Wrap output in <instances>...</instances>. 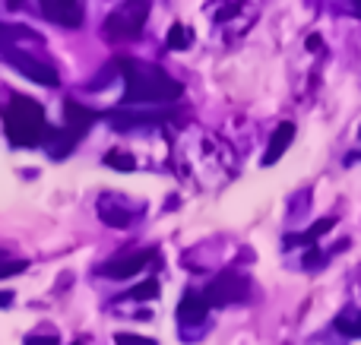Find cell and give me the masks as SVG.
Instances as JSON below:
<instances>
[{"instance_id": "cell-1", "label": "cell", "mask_w": 361, "mask_h": 345, "mask_svg": "<svg viewBox=\"0 0 361 345\" xmlns=\"http://www.w3.org/2000/svg\"><path fill=\"white\" fill-rule=\"evenodd\" d=\"M118 67L127 82V92L121 105H133V101H175L184 95V86H180L175 76L165 73L162 67L137 63L130 57H121Z\"/></svg>"}, {"instance_id": "cell-2", "label": "cell", "mask_w": 361, "mask_h": 345, "mask_svg": "<svg viewBox=\"0 0 361 345\" xmlns=\"http://www.w3.org/2000/svg\"><path fill=\"white\" fill-rule=\"evenodd\" d=\"M4 127L13 146H38L48 133V120H44V108L29 95H13L10 105L4 111Z\"/></svg>"}, {"instance_id": "cell-3", "label": "cell", "mask_w": 361, "mask_h": 345, "mask_svg": "<svg viewBox=\"0 0 361 345\" xmlns=\"http://www.w3.org/2000/svg\"><path fill=\"white\" fill-rule=\"evenodd\" d=\"M146 16H149V0H127L121 10L105 19V35L111 42H130L143 32Z\"/></svg>"}, {"instance_id": "cell-4", "label": "cell", "mask_w": 361, "mask_h": 345, "mask_svg": "<svg viewBox=\"0 0 361 345\" xmlns=\"http://www.w3.org/2000/svg\"><path fill=\"white\" fill-rule=\"evenodd\" d=\"M247 289H250V282L241 276V272L225 270V272H219L209 285H206L203 298H206L209 308H225V304L244 301V298H247Z\"/></svg>"}, {"instance_id": "cell-5", "label": "cell", "mask_w": 361, "mask_h": 345, "mask_svg": "<svg viewBox=\"0 0 361 345\" xmlns=\"http://www.w3.org/2000/svg\"><path fill=\"white\" fill-rule=\"evenodd\" d=\"M0 54H4V61L10 63L13 70H19L23 76H29L32 82H38V86H57V70L54 67H48V63L35 61V57L23 54V51H16V48H4Z\"/></svg>"}, {"instance_id": "cell-6", "label": "cell", "mask_w": 361, "mask_h": 345, "mask_svg": "<svg viewBox=\"0 0 361 345\" xmlns=\"http://www.w3.org/2000/svg\"><path fill=\"white\" fill-rule=\"evenodd\" d=\"M149 260H156V251H137V253H127V257H114L111 263L102 266V272L111 279H130V276H137Z\"/></svg>"}, {"instance_id": "cell-7", "label": "cell", "mask_w": 361, "mask_h": 345, "mask_svg": "<svg viewBox=\"0 0 361 345\" xmlns=\"http://www.w3.org/2000/svg\"><path fill=\"white\" fill-rule=\"evenodd\" d=\"M42 13L54 23L67 25V29H76L82 23V10L80 0H42Z\"/></svg>"}, {"instance_id": "cell-8", "label": "cell", "mask_w": 361, "mask_h": 345, "mask_svg": "<svg viewBox=\"0 0 361 345\" xmlns=\"http://www.w3.org/2000/svg\"><path fill=\"white\" fill-rule=\"evenodd\" d=\"M292 139H295V124H292V120H282V124L273 130V139H269L267 152H263V165H276V162H279V158L286 156V149L292 146Z\"/></svg>"}, {"instance_id": "cell-9", "label": "cell", "mask_w": 361, "mask_h": 345, "mask_svg": "<svg viewBox=\"0 0 361 345\" xmlns=\"http://www.w3.org/2000/svg\"><path fill=\"white\" fill-rule=\"evenodd\" d=\"M95 118H99V114L89 111V108H82L80 101H73V99L63 101V120H67V130H73L76 137H82V133L95 124Z\"/></svg>"}, {"instance_id": "cell-10", "label": "cell", "mask_w": 361, "mask_h": 345, "mask_svg": "<svg viewBox=\"0 0 361 345\" xmlns=\"http://www.w3.org/2000/svg\"><path fill=\"white\" fill-rule=\"evenodd\" d=\"M206 310H209V304H206V298L197 295V291H187V295L180 298V304H178L180 323H203Z\"/></svg>"}, {"instance_id": "cell-11", "label": "cell", "mask_w": 361, "mask_h": 345, "mask_svg": "<svg viewBox=\"0 0 361 345\" xmlns=\"http://www.w3.org/2000/svg\"><path fill=\"white\" fill-rule=\"evenodd\" d=\"M44 139H48V152L54 158H63L76 143H80V137H76L73 130H67V127H63V130H48Z\"/></svg>"}, {"instance_id": "cell-12", "label": "cell", "mask_w": 361, "mask_h": 345, "mask_svg": "<svg viewBox=\"0 0 361 345\" xmlns=\"http://www.w3.org/2000/svg\"><path fill=\"white\" fill-rule=\"evenodd\" d=\"M333 225H336V219H320V222H314L305 234H298V238H286V244H314V241H317L324 232H330Z\"/></svg>"}, {"instance_id": "cell-13", "label": "cell", "mask_w": 361, "mask_h": 345, "mask_svg": "<svg viewBox=\"0 0 361 345\" xmlns=\"http://www.w3.org/2000/svg\"><path fill=\"white\" fill-rule=\"evenodd\" d=\"M193 44V35H190V29H184L180 23H175L169 29V48H175V51H187Z\"/></svg>"}, {"instance_id": "cell-14", "label": "cell", "mask_w": 361, "mask_h": 345, "mask_svg": "<svg viewBox=\"0 0 361 345\" xmlns=\"http://www.w3.org/2000/svg\"><path fill=\"white\" fill-rule=\"evenodd\" d=\"M105 165L108 168H118V171H133L137 168V162H133V156H127V152H121V149H111L105 156Z\"/></svg>"}, {"instance_id": "cell-15", "label": "cell", "mask_w": 361, "mask_h": 345, "mask_svg": "<svg viewBox=\"0 0 361 345\" xmlns=\"http://www.w3.org/2000/svg\"><path fill=\"white\" fill-rule=\"evenodd\" d=\"M156 295H159V282H156V279H146V282H140L137 289L127 291V298H133V301H152Z\"/></svg>"}, {"instance_id": "cell-16", "label": "cell", "mask_w": 361, "mask_h": 345, "mask_svg": "<svg viewBox=\"0 0 361 345\" xmlns=\"http://www.w3.org/2000/svg\"><path fill=\"white\" fill-rule=\"evenodd\" d=\"M99 213H102V219H105L108 225H114V228H127V225H130V215L121 213V209H108L105 203H102Z\"/></svg>"}, {"instance_id": "cell-17", "label": "cell", "mask_w": 361, "mask_h": 345, "mask_svg": "<svg viewBox=\"0 0 361 345\" xmlns=\"http://www.w3.org/2000/svg\"><path fill=\"white\" fill-rule=\"evenodd\" d=\"M336 330L345 336H355V339H361V317L358 320H352V317H336Z\"/></svg>"}, {"instance_id": "cell-18", "label": "cell", "mask_w": 361, "mask_h": 345, "mask_svg": "<svg viewBox=\"0 0 361 345\" xmlns=\"http://www.w3.org/2000/svg\"><path fill=\"white\" fill-rule=\"evenodd\" d=\"M25 260H0V279H6V276H16V272H23L25 270Z\"/></svg>"}, {"instance_id": "cell-19", "label": "cell", "mask_w": 361, "mask_h": 345, "mask_svg": "<svg viewBox=\"0 0 361 345\" xmlns=\"http://www.w3.org/2000/svg\"><path fill=\"white\" fill-rule=\"evenodd\" d=\"M114 342L118 345H156L152 339H146V336H133V333H118Z\"/></svg>"}, {"instance_id": "cell-20", "label": "cell", "mask_w": 361, "mask_h": 345, "mask_svg": "<svg viewBox=\"0 0 361 345\" xmlns=\"http://www.w3.org/2000/svg\"><path fill=\"white\" fill-rule=\"evenodd\" d=\"M25 345H57V339L54 336H29Z\"/></svg>"}, {"instance_id": "cell-21", "label": "cell", "mask_w": 361, "mask_h": 345, "mask_svg": "<svg viewBox=\"0 0 361 345\" xmlns=\"http://www.w3.org/2000/svg\"><path fill=\"white\" fill-rule=\"evenodd\" d=\"M317 260H320V253H317V247H314V251L305 257V266H314V263H317Z\"/></svg>"}, {"instance_id": "cell-22", "label": "cell", "mask_w": 361, "mask_h": 345, "mask_svg": "<svg viewBox=\"0 0 361 345\" xmlns=\"http://www.w3.org/2000/svg\"><path fill=\"white\" fill-rule=\"evenodd\" d=\"M6 304H13V291H0V308H6Z\"/></svg>"}, {"instance_id": "cell-23", "label": "cell", "mask_w": 361, "mask_h": 345, "mask_svg": "<svg viewBox=\"0 0 361 345\" xmlns=\"http://www.w3.org/2000/svg\"><path fill=\"white\" fill-rule=\"evenodd\" d=\"M307 48L317 51V48H320V38H317V35H311V38H307Z\"/></svg>"}, {"instance_id": "cell-24", "label": "cell", "mask_w": 361, "mask_h": 345, "mask_svg": "<svg viewBox=\"0 0 361 345\" xmlns=\"http://www.w3.org/2000/svg\"><path fill=\"white\" fill-rule=\"evenodd\" d=\"M23 6V0H6V10H19Z\"/></svg>"}, {"instance_id": "cell-25", "label": "cell", "mask_w": 361, "mask_h": 345, "mask_svg": "<svg viewBox=\"0 0 361 345\" xmlns=\"http://www.w3.org/2000/svg\"><path fill=\"white\" fill-rule=\"evenodd\" d=\"M352 4H355V6H361V0H352Z\"/></svg>"}, {"instance_id": "cell-26", "label": "cell", "mask_w": 361, "mask_h": 345, "mask_svg": "<svg viewBox=\"0 0 361 345\" xmlns=\"http://www.w3.org/2000/svg\"><path fill=\"white\" fill-rule=\"evenodd\" d=\"M0 260H6V257H4V253H0Z\"/></svg>"}, {"instance_id": "cell-27", "label": "cell", "mask_w": 361, "mask_h": 345, "mask_svg": "<svg viewBox=\"0 0 361 345\" xmlns=\"http://www.w3.org/2000/svg\"><path fill=\"white\" fill-rule=\"evenodd\" d=\"M73 345H82V342H73Z\"/></svg>"}]
</instances>
